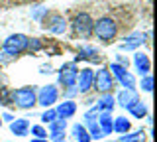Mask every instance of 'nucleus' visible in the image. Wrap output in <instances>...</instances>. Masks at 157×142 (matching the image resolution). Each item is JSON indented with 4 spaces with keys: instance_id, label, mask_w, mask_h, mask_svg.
<instances>
[{
    "instance_id": "nucleus-1",
    "label": "nucleus",
    "mask_w": 157,
    "mask_h": 142,
    "mask_svg": "<svg viewBox=\"0 0 157 142\" xmlns=\"http://www.w3.org/2000/svg\"><path fill=\"white\" fill-rule=\"evenodd\" d=\"M10 103L20 109H32L33 105H37L36 87H20V89L10 91Z\"/></svg>"
},
{
    "instance_id": "nucleus-31",
    "label": "nucleus",
    "mask_w": 157,
    "mask_h": 142,
    "mask_svg": "<svg viewBox=\"0 0 157 142\" xmlns=\"http://www.w3.org/2000/svg\"><path fill=\"white\" fill-rule=\"evenodd\" d=\"M0 116H2V120H6V122H12L14 120V116L10 115V112H4V115H0Z\"/></svg>"
},
{
    "instance_id": "nucleus-29",
    "label": "nucleus",
    "mask_w": 157,
    "mask_h": 142,
    "mask_svg": "<svg viewBox=\"0 0 157 142\" xmlns=\"http://www.w3.org/2000/svg\"><path fill=\"white\" fill-rule=\"evenodd\" d=\"M45 14H47V8H39V10L32 12V16L36 18V20H41V16H45Z\"/></svg>"
},
{
    "instance_id": "nucleus-16",
    "label": "nucleus",
    "mask_w": 157,
    "mask_h": 142,
    "mask_svg": "<svg viewBox=\"0 0 157 142\" xmlns=\"http://www.w3.org/2000/svg\"><path fill=\"white\" fill-rule=\"evenodd\" d=\"M77 59H90V61H98V50L92 46H81L78 47V55Z\"/></svg>"
},
{
    "instance_id": "nucleus-24",
    "label": "nucleus",
    "mask_w": 157,
    "mask_h": 142,
    "mask_svg": "<svg viewBox=\"0 0 157 142\" xmlns=\"http://www.w3.org/2000/svg\"><path fill=\"white\" fill-rule=\"evenodd\" d=\"M39 119H41V122L49 124V122H53V120L57 119V111H55V109H45V112H43Z\"/></svg>"
},
{
    "instance_id": "nucleus-21",
    "label": "nucleus",
    "mask_w": 157,
    "mask_h": 142,
    "mask_svg": "<svg viewBox=\"0 0 157 142\" xmlns=\"http://www.w3.org/2000/svg\"><path fill=\"white\" fill-rule=\"evenodd\" d=\"M118 81H120V85L124 87V89H136V77L132 75L130 71L122 73V75L118 77Z\"/></svg>"
},
{
    "instance_id": "nucleus-15",
    "label": "nucleus",
    "mask_w": 157,
    "mask_h": 142,
    "mask_svg": "<svg viewBox=\"0 0 157 142\" xmlns=\"http://www.w3.org/2000/svg\"><path fill=\"white\" fill-rule=\"evenodd\" d=\"M10 130L16 136H26L29 132V120L28 119H14L10 122Z\"/></svg>"
},
{
    "instance_id": "nucleus-14",
    "label": "nucleus",
    "mask_w": 157,
    "mask_h": 142,
    "mask_svg": "<svg viewBox=\"0 0 157 142\" xmlns=\"http://www.w3.org/2000/svg\"><path fill=\"white\" fill-rule=\"evenodd\" d=\"M57 116H61V119H71V116H75V112H77V103L75 101H63V103H59V107H57Z\"/></svg>"
},
{
    "instance_id": "nucleus-7",
    "label": "nucleus",
    "mask_w": 157,
    "mask_h": 142,
    "mask_svg": "<svg viewBox=\"0 0 157 142\" xmlns=\"http://www.w3.org/2000/svg\"><path fill=\"white\" fill-rule=\"evenodd\" d=\"M112 85H114V77L110 75V71L108 69H98L96 73H94V81H92V87H94L96 91H100L102 95L104 93H110V89H112Z\"/></svg>"
},
{
    "instance_id": "nucleus-2",
    "label": "nucleus",
    "mask_w": 157,
    "mask_h": 142,
    "mask_svg": "<svg viewBox=\"0 0 157 142\" xmlns=\"http://www.w3.org/2000/svg\"><path fill=\"white\" fill-rule=\"evenodd\" d=\"M92 34H94L98 40H102V42H110V40H114L116 34H118V24H116L114 18L102 16V18H98V20L94 22Z\"/></svg>"
},
{
    "instance_id": "nucleus-33",
    "label": "nucleus",
    "mask_w": 157,
    "mask_h": 142,
    "mask_svg": "<svg viewBox=\"0 0 157 142\" xmlns=\"http://www.w3.org/2000/svg\"><path fill=\"white\" fill-rule=\"evenodd\" d=\"M55 142H67V140H65V138H59V140H55Z\"/></svg>"
},
{
    "instance_id": "nucleus-19",
    "label": "nucleus",
    "mask_w": 157,
    "mask_h": 142,
    "mask_svg": "<svg viewBox=\"0 0 157 142\" xmlns=\"http://www.w3.org/2000/svg\"><path fill=\"white\" fill-rule=\"evenodd\" d=\"M73 136H75L77 142H90V136H88V130L82 124H73Z\"/></svg>"
},
{
    "instance_id": "nucleus-32",
    "label": "nucleus",
    "mask_w": 157,
    "mask_h": 142,
    "mask_svg": "<svg viewBox=\"0 0 157 142\" xmlns=\"http://www.w3.org/2000/svg\"><path fill=\"white\" fill-rule=\"evenodd\" d=\"M32 142H49L47 138H32Z\"/></svg>"
},
{
    "instance_id": "nucleus-3",
    "label": "nucleus",
    "mask_w": 157,
    "mask_h": 142,
    "mask_svg": "<svg viewBox=\"0 0 157 142\" xmlns=\"http://www.w3.org/2000/svg\"><path fill=\"white\" fill-rule=\"evenodd\" d=\"M92 26H94V20H92L90 14H86V12H78L77 16L73 18V30L82 38H88L92 34Z\"/></svg>"
},
{
    "instance_id": "nucleus-12",
    "label": "nucleus",
    "mask_w": 157,
    "mask_h": 142,
    "mask_svg": "<svg viewBox=\"0 0 157 142\" xmlns=\"http://www.w3.org/2000/svg\"><path fill=\"white\" fill-rule=\"evenodd\" d=\"M134 63H136V69H137V73H140L141 77H144V75H149V71H151V61H149V57H147L145 53L137 51L136 55H134Z\"/></svg>"
},
{
    "instance_id": "nucleus-13",
    "label": "nucleus",
    "mask_w": 157,
    "mask_h": 142,
    "mask_svg": "<svg viewBox=\"0 0 157 142\" xmlns=\"http://www.w3.org/2000/svg\"><path fill=\"white\" fill-rule=\"evenodd\" d=\"M126 42H122L120 43V50H126V51H130V50H136V47H140L141 43H144V34L141 32H134V34H130L128 38H124Z\"/></svg>"
},
{
    "instance_id": "nucleus-11",
    "label": "nucleus",
    "mask_w": 157,
    "mask_h": 142,
    "mask_svg": "<svg viewBox=\"0 0 157 142\" xmlns=\"http://www.w3.org/2000/svg\"><path fill=\"white\" fill-rule=\"evenodd\" d=\"M116 101H118V105H120V107L128 109V107H132L136 101H140V97H137V91L136 89H122L120 93H118Z\"/></svg>"
},
{
    "instance_id": "nucleus-18",
    "label": "nucleus",
    "mask_w": 157,
    "mask_h": 142,
    "mask_svg": "<svg viewBox=\"0 0 157 142\" xmlns=\"http://www.w3.org/2000/svg\"><path fill=\"white\" fill-rule=\"evenodd\" d=\"M128 112H130L132 116H136V119H144L147 115V107L144 101H136L132 107H128Z\"/></svg>"
},
{
    "instance_id": "nucleus-6",
    "label": "nucleus",
    "mask_w": 157,
    "mask_h": 142,
    "mask_svg": "<svg viewBox=\"0 0 157 142\" xmlns=\"http://www.w3.org/2000/svg\"><path fill=\"white\" fill-rule=\"evenodd\" d=\"M43 28H45L47 32L51 34H63L67 30V20L61 16V14H45V18H43Z\"/></svg>"
},
{
    "instance_id": "nucleus-34",
    "label": "nucleus",
    "mask_w": 157,
    "mask_h": 142,
    "mask_svg": "<svg viewBox=\"0 0 157 142\" xmlns=\"http://www.w3.org/2000/svg\"><path fill=\"white\" fill-rule=\"evenodd\" d=\"M0 124H2V116H0Z\"/></svg>"
},
{
    "instance_id": "nucleus-30",
    "label": "nucleus",
    "mask_w": 157,
    "mask_h": 142,
    "mask_svg": "<svg viewBox=\"0 0 157 142\" xmlns=\"http://www.w3.org/2000/svg\"><path fill=\"white\" fill-rule=\"evenodd\" d=\"M118 65H122V67H126L128 69V57H124V55H118Z\"/></svg>"
},
{
    "instance_id": "nucleus-5",
    "label": "nucleus",
    "mask_w": 157,
    "mask_h": 142,
    "mask_svg": "<svg viewBox=\"0 0 157 142\" xmlns=\"http://www.w3.org/2000/svg\"><path fill=\"white\" fill-rule=\"evenodd\" d=\"M57 99H59L57 85H45V87H41L39 93H37V105L45 107V109H51V107L57 103Z\"/></svg>"
},
{
    "instance_id": "nucleus-26",
    "label": "nucleus",
    "mask_w": 157,
    "mask_h": 142,
    "mask_svg": "<svg viewBox=\"0 0 157 142\" xmlns=\"http://www.w3.org/2000/svg\"><path fill=\"white\" fill-rule=\"evenodd\" d=\"M32 134H33V138H47V130L43 128L41 124L32 126Z\"/></svg>"
},
{
    "instance_id": "nucleus-27",
    "label": "nucleus",
    "mask_w": 157,
    "mask_h": 142,
    "mask_svg": "<svg viewBox=\"0 0 157 142\" xmlns=\"http://www.w3.org/2000/svg\"><path fill=\"white\" fill-rule=\"evenodd\" d=\"M18 55H14V53H10L6 50H0V63H10V61H14Z\"/></svg>"
},
{
    "instance_id": "nucleus-4",
    "label": "nucleus",
    "mask_w": 157,
    "mask_h": 142,
    "mask_svg": "<svg viewBox=\"0 0 157 142\" xmlns=\"http://www.w3.org/2000/svg\"><path fill=\"white\" fill-rule=\"evenodd\" d=\"M28 40L29 38L24 36V34H12V36H8L6 40H4L2 50L14 53V55H20L24 50H28Z\"/></svg>"
},
{
    "instance_id": "nucleus-17",
    "label": "nucleus",
    "mask_w": 157,
    "mask_h": 142,
    "mask_svg": "<svg viewBox=\"0 0 157 142\" xmlns=\"http://www.w3.org/2000/svg\"><path fill=\"white\" fill-rule=\"evenodd\" d=\"M94 109L96 111H112V109H114V97H112L110 93H104V95L98 99Z\"/></svg>"
},
{
    "instance_id": "nucleus-23",
    "label": "nucleus",
    "mask_w": 157,
    "mask_h": 142,
    "mask_svg": "<svg viewBox=\"0 0 157 142\" xmlns=\"http://www.w3.org/2000/svg\"><path fill=\"white\" fill-rule=\"evenodd\" d=\"M144 140V132L137 130V132H126V134L120 136V142H141Z\"/></svg>"
},
{
    "instance_id": "nucleus-9",
    "label": "nucleus",
    "mask_w": 157,
    "mask_h": 142,
    "mask_svg": "<svg viewBox=\"0 0 157 142\" xmlns=\"http://www.w3.org/2000/svg\"><path fill=\"white\" fill-rule=\"evenodd\" d=\"M92 81H94V71L92 69H81V73H78L77 75V91L78 93H82V95H85V93H88L92 89Z\"/></svg>"
},
{
    "instance_id": "nucleus-25",
    "label": "nucleus",
    "mask_w": 157,
    "mask_h": 142,
    "mask_svg": "<svg viewBox=\"0 0 157 142\" xmlns=\"http://www.w3.org/2000/svg\"><path fill=\"white\" fill-rule=\"evenodd\" d=\"M140 87L145 93H151V89H153V77H151V75H144V77H141V85Z\"/></svg>"
},
{
    "instance_id": "nucleus-10",
    "label": "nucleus",
    "mask_w": 157,
    "mask_h": 142,
    "mask_svg": "<svg viewBox=\"0 0 157 142\" xmlns=\"http://www.w3.org/2000/svg\"><path fill=\"white\" fill-rule=\"evenodd\" d=\"M96 122L98 126H100L102 134H110L112 130H114V116H112V111H100L96 115Z\"/></svg>"
},
{
    "instance_id": "nucleus-28",
    "label": "nucleus",
    "mask_w": 157,
    "mask_h": 142,
    "mask_svg": "<svg viewBox=\"0 0 157 142\" xmlns=\"http://www.w3.org/2000/svg\"><path fill=\"white\" fill-rule=\"evenodd\" d=\"M28 50H29V51H39V50H41V42H39L37 38L28 40Z\"/></svg>"
},
{
    "instance_id": "nucleus-20",
    "label": "nucleus",
    "mask_w": 157,
    "mask_h": 142,
    "mask_svg": "<svg viewBox=\"0 0 157 142\" xmlns=\"http://www.w3.org/2000/svg\"><path fill=\"white\" fill-rule=\"evenodd\" d=\"M130 120L126 119V116H116L114 119V130L118 132V134H126V132H130Z\"/></svg>"
},
{
    "instance_id": "nucleus-22",
    "label": "nucleus",
    "mask_w": 157,
    "mask_h": 142,
    "mask_svg": "<svg viewBox=\"0 0 157 142\" xmlns=\"http://www.w3.org/2000/svg\"><path fill=\"white\" fill-rule=\"evenodd\" d=\"M67 128V120L61 119V116H57L53 122H49V132H65Z\"/></svg>"
},
{
    "instance_id": "nucleus-8",
    "label": "nucleus",
    "mask_w": 157,
    "mask_h": 142,
    "mask_svg": "<svg viewBox=\"0 0 157 142\" xmlns=\"http://www.w3.org/2000/svg\"><path fill=\"white\" fill-rule=\"evenodd\" d=\"M77 67L75 63H65V65L61 67V71H59V83H61L63 87H77Z\"/></svg>"
}]
</instances>
